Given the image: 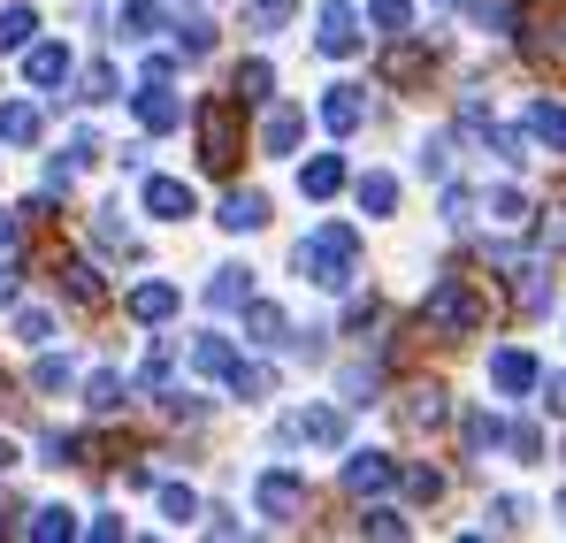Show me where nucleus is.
I'll return each instance as SVG.
<instances>
[{
  "mask_svg": "<svg viewBox=\"0 0 566 543\" xmlns=\"http://www.w3.org/2000/svg\"><path fill=\"white\" fill-rule=\"evenodd\" d=\"M421 177H452V138H444V130H437V138H421Z\"/></svg>",
  "mask_w": 566,
  "mask_h": 543,
  "instance_id": "39",
  "label": "nucleus"
},
{
  "mask_svg": "<svg viewBox=\"0 0 566 543\" xmlns=\"http://www.w3.org/2000/svg\"><path fill=\"white\" fill-rule=\"evenodd\" d=\"M360 536H406V513H390V505H368V513H360Z\"/></svg>",
  "mask_w": 566,
  "mask_h": 543,
  "instance_id": "43",
  "label": "nucleus"
},
{
  "mask_svg": "<svg viewBox=\"0 0 566 543\" xmlns=\"http://www.w3.org/2000/svg\"><path fill=\"white\" fill-rule=\"evenodd\" d=\"M261 222H269V199L261 191H230L222 199V230H261Z\"/></svg>",
  "mask_w": 566,
  "mask_h": 543,
  "instance_id": "25",
  "label": "nucleus"
},
{
  "mask_svg": "<svg viewBox=\"0 0 566 543\" xmlns=\"http://www.w3.org/2000/svg\"><path fill=\"white\" fill-rule=\"evenodd\" d=\"M15 291H23V261H0V306H8Z\"/></svg>",
  "mask_w": 566,
  "mask_h": 543,
  "instance_id": "53",
  "label": "nucleus"
},
{
  "mask_svg": "<svg viewBox=\"0 0 566 543\" xmlns=\"http://www.w3.org/2000/svg\"><path fill=\"white\" fill-rule=\"evenodd\" d=\"M406 498H413V505H437V498H444V474H437V467H406Z\"/></svg>",
  "mask_w": 566,
  "mask_h": 543,
  "instance_id": "38",
  "label": "nucleus"
},
{
  "mask_svg": "<svg viewBox=\"0 0 566 543\" xmlns=\"http://www.w3.org/2000/svg\"><path fill=\"white\" fill-rule=\"evenodd\" d=\"M360 207H368V215H390V207H398V177L368 169V177H360Z\"/></svg>",
  "mask_w": 566,
  "mask_h": 543,
  "instance_id": "34",
  "label": "nucleus"
},
{
  "mask_svg": "<svg viewBox=\"0 0 566 543\" xmlns=\"http://www.w3.org/2000/svg\"><path fill=\"white\" fill-rule=\"evenodd\" d=\"M505 445H513V459H544V429H536V421H513Z\"/></svg>",
  "mask_w": 566,
  "mask_h": 543,
  "instance_id": "42",
  "label": "nucleus"
},
{
  "mask_svg": "<svg viewBox=\"0 0 566 543\" xmlns=\"http://www.w3.org/2000/svg\"><path fill=\"white\" fill-rule=\"evenodd\" d=\"M376 390H382L376 367H353V375H345V398H353V406H376Z\"/></svg>",
  "mask_w": 566,
  "mask_h": 543,
  "instance_id": "45",
  "label": "nucleus"
},
{
  "mask_svg": "<svg viewBox=\"0 0 566 543\" xmlns=\"http://www.w3.org/2000/svg\"><path fill=\"white\" fill-rule=\"evenodd\" d=\"M15 337H31V345H46V337H54V314H39V306H23V314H15Z\"/></svg>",
  "mask_w": 566,
  "mask_h": 543,
  "instance_id": "47",
  "label": "nucleus"
},
{
  "mask_svg": "<svg viewBox=\"0 0 566 543\" xmlns=\"http://www.w3.org/2000/svg\"><path fill=\"white\" fill-rule=\"evenodd\" d=\"M191 123H199V161H207V177H230L238 154H245V146H238V100L214 92V100H199Z\"/></svg>",
  "mask_w": 566,
  "mask_h": 543,
  "instance_id": "3",
  "label": "nucleus"
},
{
  "mask_svg": "<svg viewBox=\"0 0 566 543\" xmlns=\"http://www.w3.org/2000/svg\"><path fill=\"white\" fill-rule=\"evenodd\" d=\"M269 85H276V70H269V62H238L230 100H238V107H253V100H269Z\"/></svg>",
  "mask_w": 566,
  "mask_h": 543,
  "instance_id": "27",
  "label": "nucleus"
},
{
  "mask_svg": "<svg viewBox=\"0 0 566 543\" xmlns=\"http://www.w3.org/2000/svg\"><path fill=\"white\" fill-rule=\"evenodd\" d=\"M31 383H39V390H70V361L39 353V367H31Z\"/></svg>",
  "mask_w": 566,
  "mask_h": 543,
  "instance_id": "46",
  "label": "nucleus"
},
{
  "mask_svg": "<svg viewBox=\"0 0 566 543\" xmlns=\"http://www.w3.org/2000/svg\"><path fill=\"white\" fill-rule=\"evenodd\" d=\"M390 482H398V467H390L382 452H353L345 459V490H353V498H382Z\"/></svg>",
  "mask_w": 566,
  "mask_h": 543,
  "instance_id": "12",
  "label": "nucleus"
},
{
  "mask_svg": "<svg viewBox=\"0 0 566 543\" xmlns=\"http://www.w3.org/2000/svg\"><path fill=\"white\" fill-rule=\"evenodd\" d=\"M123 398H130V383H123L115 367H99L93 383H85V406H93V414H123Z\"/></svg>",
  "mask_w": 566,
  "mask_h": 543,
  "instance_id": "29",
  "label": "nucleus"
},
{
  "mask_svg": "<svg viewBox=\"0 0 566 543\" xmlns=\"http://www.w3.org/2000/svg\"><path fill=\"white\" fill-rule=\"evenodd\" d=\"M536 390H544V406L566 421V375H536Z\"/></svg>",
  "mask_w": 566,
  "mask_h": 543,
  "instance_id": "51",
  "label": "nucleus"
},
{
  "mask_svg": "<svg viewBox=\"0 0 566 543\" xmlns=\"http://www.w3.org/2000/svg\"><path fill=\"white\" fill-rule=\"evenodd\" d=\"M169 31H177V54H191V62L214 54V23H207V15H185V23H169Z\"/></svg>",
  "mask_w": 566,
  "mask_h": 543,
  "instance_id": "32",
  "label": "nucleus"
},
{
  "mask_svg": "<svg viewBox=\"0 0 566 543\" xmlns=\"http://www.w3.org/2000/svg\"><path fill=\"white\" fill-rule=\"evenodd\" d=\"M154 31H169L161 23V0H115V39L123 46H146Z\"/></svg>",
  "mask_w": 566,
  "mask_h": 543,
  "instance_id": "11",
  "label": "nucleus"
},
{
  "mask_svg": "<svg viewBox=\"0 0 566 543\" xmlns=\"http://www.w3.org/2000/svg\"><path fill=\"white\" fill-rule=\"evenodd\" d=\"M398 414H406V429H421V437H429V429H444V421H452V398H444L437 383H413Z\"/></svg>",
  "mask_w": 566,
  "mask_h": 543,
  "instance_id": "10",
  "label": "nucleus"
},
{
  "mask_svg": "<svg viewBox=\"0 0 566 543\" xmlns=\"http://www.w3.org/2000/svg\"><path fill=\"white\" fill-rule=\"evenodd\" d=\"M536 375H544V367L528 361L521 345H505V353H490V383H497L505 398H521V390H536Z\"/></svg>",
  "mask_w": 566,
  "mask_h": 543,
  "instance_id": "13",
  "label": "nucleus"
},
{
  "mask_svg": "<svg viewBox=\"0 0 566 543\" xmlns=\"http://www.w3.org/2000/svg\"><path fill=\"white\" fill-rule=\"evenodd\" d=\"M314 46H322L329 62H353V54H360V8L329 0V8L314 15Z\"/></svg>",
  "mask_w": 566,
  "mask_h": 543,
  "instance_id": "4",
  "label": "nucleus"
},
{
  "mask_svg": "<svg viewBox=\"0 0 566 543\" xmlns=\"http://www.w3.org/2000/svg\"><path fill=\"white\" fill-rule=\"evenodd\" d=\"M222 383H230L238 398H269V390H276V375H269L261 361H230V375H222Z\"/></svg>",
  "mask_w": 566,
  "mask_h": 543,
  "instance_id": "31",
  "label": "nucleus"
},
{
  "mask_svg": "<svg viewBox=\"0 0 566 543\" xmlns=\"http://www.w3.org/2000/svg\"><path fill=\"white\" fill-rule=\"evenodd\" d=\"M474 8V23H482V31H513V23H521V15H513V0H468Z\"/></svg>",
  "mask_w": 566,
  "mask_h": 543,
  "instance_id": "40",
  "label": "nucleus"
},
{
  "mask_svg": "<svg viewBox=\"0 0 566 543\" xmlns=\"http://www.w3.org/2000/svg\"><path fill=\"white\" fill-rule=\"evenodd\" d=\"M253 299V275L245 269H214V283H207V306H222V314H238Z\"/></svg>",
  "mask_w": 566,
  "mask_h": 543,
  "instance_id": "24",
  "label": "nucleus"
},
{
  "mask_svg": "<svg viewBox=\"0 0 566 543\" xmlns=\"http://www.w3.org/2000/svg\"><path fill=\"white\" fill-rule=\"evenodd\" d=\"M253 505H261V521H298V513H306V482H298L291 467H269V474L253 482Z\"/></svg>",
  "mask_w": 566,
  "mask_h": 543,
  "instance_id": "5",
  "label": "nucleus"
},
{
  "mask_svg": "<svg viewBox=\"0 0 566 543\" xmlns=\"http://www.w3.org/2000/svg\"><path fill=\"white\" fill-rule=\"evenodd\" d=\"M528 138L552 146V154H566V107L559 100H536V107H528Z\"/></svg>",
  "mask_w": 566,
  "mask_h": 543,
  "instance_id": "21",
  "label": "nucleus"
},
{
  "mask_svg": "<svg viewBox=\"0 0 566 543\" xmlns=\"http://www.w3.org/2000/svg\"><path fill=\"white\" fill-rule=\"evenodd\" d=\"M130 100H138V123H146V130H177V123H185V100L161 85V77H146Z\"/></svg>",
  "mask_w": 566,
  "mask_h": 543,
  "instance_id": "9",
  "label": "nucleus"
},
{
  "mask_svg": "<svg viewBox=\"0 0 566 543\" xmlns=\"http://www.w3.org/2000/svg\"><path fill=\"white\" fill-rule=\"evenodd\" d=\"M482 314H490V306H482V291H474L468 275H437L429 299H421V322H429L437 337H474Z\"/></svg>",
  "mask_w": 566,
  "mask_h": 543,
  "instance_id": "2",
  "label": "nucleus"
},
{
  "mask_svg": "<svg viewBox=\"0 0 566 543\" xmlns=\"http://www.w3.org/2000/svg\"><path fill=\"white\" fill-rule=\"evenodd\" d=\"M230 361H238V353H230V337H214V330H199V337H191V367H199V375H230Z\"/></svg>",
  "mask_w": 566,
  "mask_h": 543,
  "instance_id": "28",
  "label": "nucleus"
},
{
  "mask_svg": "<svg viewBox=\"0 0 566 543\" xmlns=\"http://www.w3.org/2000/svg\"><path fill=\"white\" fill-rule=\"evenodd\" d=\"M8 467H15V445H8V437H0V474H8Z\"/></svg>",
  "mask_w": 566,
  "mask_h": 543,
  "instance_id": "56",
  "label": "nucleus"
},
{
  "mask_svg": "<svg viewBox=\"0 0 566 543\" xmlns=\"http://www.w3.org/2000/svg\"><path fill=\"white\" fill-rule=\"evenodd\" d=\"M0 529H8V521H0Z\"/></svg>",
  "mask_w": 566,
  "mask_h": 543,
  "instance_id": "58",
  "label": "nucleus"
},
{
  "mask_svg": "<svg viewBox=\"0 0 566 543\" xmlns=\"http://www.w3.org/2000/svg\"><path fill=\"white\" fill-rule=\"evenodd\" d=\"M283 445H345V414L337 406H306L283 421Z\"/></svg>",
  "mask_w": 566,
  "mask_h": 543,
  "instance_id": "7",
  "label": "nucleus"
},
{
  "mask_svg": "<svg viewBox=\"0 0 566 543\" xmlns=\"http://www.w3.org/2000/svg\"><path fill=\"white\" fill-rule=\"evenodd\" d=\"M39 130H46V123H39L31 100H8V107H0V138H8V146H39Z\"/></svg>",
  "mask_w": 566,
  "mask_h": 543,
  "instance_id": "22",
  "label": "nucleus"
},
{
  "mask_svg": "<svg viewBox=\"0 0 566 543\" xmlns=\"http://www.w3.org/2000/svg\"><path fill=\"white\" fill-rule=\"evenodd\" d=\"M482 138H490V146H497V161H505V169H521V161H536V154H528V138H521V130H497V123H490V130H482Z\"/></svg>",
  "mask_w": 566,
  "mask_h": 543,
  "instance_id": "37",
  "label": "nucleus"
},
{
  "mask_svg": "<svg viewBox=\"0 0 566 543\" xmlns=\"http://www.w3.org/2000/svg\"><path fill=\"white\" fill-rule=\"evenodd\" d=\"M460 445H468V459H490L497 445H505V421H497L490 406H474L468 421H460Z\"/></svg>",
  "mask_w": 566,
  "mask_h": 543,
  "instance_id": "17",
  "label": "nucleus"
},
{
  "mask_svg": "<svg viewBox=\"0 0 566 543\" xmlns=\"http://www.w3.org/2000/svg\"><path fill=\"white\" fill-rule=\"evenodd\" d=\"M444 222H452V230H468V222H474V199H468V191H444Z\"/></svg>",
  "mask_w": 566,
  "mask_h": 543,
  "instance_id": "50",
  "label": "nucleus"
},
{
  "mask_svg": "<svg viewBox=\"0 0 566 543\" xmlns=\"http://www.w3.org/2000/svg\"><path fill=\"white\" fill-rule=\"evenodd\" d=\"M521 521H528L521 498H497V505H490V529H521Z\"/></svg>",
  "mask_w": 566,
  "mask_h": 543,
  "instance_id": "48",
  "label": "nucleus"
},
{
  "mask_svg": "<svg viewBox=\"0 0 566 543\" xmlns=\"http://www.w3.org/2000/svg\"><path fill=\"white\" fill-rule=\"evenodd\" d=\"M0 390H8V383H0Z\"/></svg>",
  "mask_w": 566,
  "mask_h": 543,
  "instance_id": "59",
  "label": "nucleus"
},
{
  "mask_svg": "<svg viewBox=\"0 0 566 543\" xmlns=\"http://www.w3.org/2000/svg\"><path fill=\"white\" fill-rule=\"evenodd\" d=\"M368 23H382V31H406V23H413V0H368Z\"/></svg>",
  "mask_w": 566,
  "mask_h": 543,
  "instance_id": "41",
  "label": "nucleus"
},
{
  "mask_svg": "<svg viewBox=\"0 0 566 543\" xmlns=\"http://www.w3.org/2000/svg\"><path fill=\"white\" fill-rule=\"evenodd\" d=\"M99 161V138L93 130H77V138H70V169H93Z\"/></svg>",
  "mask_w": 566,
  "mask_h": 543,
  "instance_id": "49",
  "label": "nucleus"
},
{
  "mask_svg": "<svg viewBox=\"0 0 566 543\" xmlns=\"http://www.w3.org/2000/svg\"><path fill=\"white\" fill-rule=\"evenodd\" d=\"M238 314H245V337H253V345H276V353H298V330H291V314H283V306H269V299H245Z\"/></svg>",
  "mask_w": 566,
  "mask_h": 543,
  "instance_id": "6",
  "label": "nucleus"
},
{
  "mask_svg": "<svg viewBox=\"0 0 566 543\" xmlns=\"http://www.w3.org/2000/svg\"><path fill=\"white\" fill-rule=\"evenodd\" d=\"M298 0H245V31H283Z\"/></svg>",
  "mask_w": 566,
  "mask_h": 543,
  "instance_id": "35",
  "label": "nucleus"
},
{
  "mask_svg": "<svg viewBox=\"0 0 566 543\" xmlns=\"http://www.w3.org/2000/svg\"><path fill=\"white\" fill-rule=\"evenodd\" d=\"M31 31H39V15L15 0V8H0V54H23L31 46Z\"/></svg>",
  "mask_w": 566,
  "mask_h": 543,
  "instance_id": "30",
  "label": "nucleus"
},
{
  "mask_svg": "<svg viewBox=\"0 0 566 543\" xmlns=\"http://www.w3.org/2000/svg\"><path fill=\"white\" fill-rule=\"evenodd\" d=\"M421 77H429V46H413V39L382 46V85H421Z\"/></svg>",
  "mask_w": 566,
  "mask_h": 543,
  "instance_id": "16",
  "label": "nucleus"
},
{
  "mask_svg": "<svg viewBox=\"0 0 566 543\" xmlns=\"http://www.w3.org/2000/svg\"><path fill=\"white\" fill-rule=\"evenodd\" d=\"M298 191H306V199H337V191H345V161H337V154H314V161L298 169Z\"/></svg>",
  "mask_w": 566,
  "mask_h": 543,
  "instance_id": "19",
  "label": "nucleus"
},
{
  "mask_svg": "<svg viewBox=\"0 0 566 543\" xmlns=\"http://www.w3.org/2000/svg\"><path fill=\"white\" fill-rule=\"evenodd\" d=\"M15 230H23V215H0V253L15 246Z\"/></svg>",
  "mask_w": 566,
  "mask_h": 543,
  "instance_id": "55",
  "label": "nucleus"
},
{
  "mask_svg": "<svg viewBox=\"0 0 566 543\" xmlns=\"http://www.w3.org/2000/svg\"><path fill=\"white\" fill-rule=\"evenodd\" d=\"M70 70H77V62H70V46H23V77H31L39 92L70 85Z\"/></svg>",
  "mask_w": 566,
  "mask_h": 543,
  "instance_id": "14",
  "label": "nucleus"
},
{
  "mask_svg": "<svg viewBox=\"0 0 566 543\" xmlns=\"http://www.w3.org/2000/svg\"><path fill=\"white\" fill-rule=\"evenodd\" d=\"M146 215H154V222H191L199 199H191L185 177H146Z\"/></svg>",
  "mask_w": 566,
  "mask_h": 543,
  "instance_id": "8",
  "label": "nucleus"
},
{
  "mask_svg": "<svg viewBox=\"0 0 566 543\" xmlns=\"http://www.w3.org/2000/svg\"><path fill=\"white\" fill-rule=\"evenodd\" d=\"M62 291H70L77 306H107V283H99L93 261H62Z\"/></svg>",
  "mask_w": 566,
  "mask_h": 543,
  "instance_id": "23",
  "label": "nucleus"
},
{
  "mask_svg": "<svg viewBox=\"0 0 566 543\" xmlns=\"http://www.w3.org/2000/svg\"><path fill=\"white\" fill-rule=\"evenodd\" d=\"M490 215H497V222H528V199H521L513 184H497V191H490Z\"/></svg>",
  "mask_w": 566,
  "mask_h": 543,
  "instance_id": "44",
  "label": "nucleus"
},
{
  "mask_svg": "<svg viewBox=\"0 0 566 543\" xmlns=\"http://www.w3.org/2000/svg\"><path fill=\"white\" fill-rule=\"evenodd\" d=\"M559 521H566V490H559Z\"/></svg>",
  "mask_w": 566,
  "mask_h": 543,
  "instance_id": "57",
  "label": "nucleus"
},
{
  "mask_svg": "<svg viewBox=\"0 0 566 543\" xmlns=\"http://www.w3.org/2000/svg\"><path fill=\"white\" fill-rule=\"evenodd\" d=\"M322 123H329L337 138H353V130L368 123V100H360V85H329V100H322Z\"/></svg>",
  "mask_w": 566,
  "mask_h": 543,
  "instance_id": "15",
  "label": "nucleus"
},
{
  "mask_svg": "<svg viewBox=\"0 0 566 543\" xmlns=\"http://www.w3.org/2000/svg\"><path fill=\"white\" fill-rule=\"evenodd\" d=\"M306 138V115L298 107H269V123H261V154H291Z\"/></svg>",
  "mask_w": 566,
  "mask_h": 543,
  "instance_id": "18",
  "label": "nucleus"
},
{
  "mask_svg": "<svg viewBox=\"0 0 566 543\" xmlns=\"http://www.w3.org/2000/svg\"><path fill=\"white\" fill-rule=\"evenodd\" d=\"M161 513H169L177 529H191V521H199V498H191L185 482H161Z\"/></svg>",
  "mask_w": 566,
  "mask_h": 543,
  "instance_id": "36",
  "label": "nucleus"
},
{
  "mask_svg": "<svg viewBox=\"0 0 566 543\" xmlns=\"http://www.w3.org/2000/svg\"><path fill=\"white\" fill-rule=\"evenodd\" d=\"M185 299H177V283H138L130 291V322H169Z\"/></svg>",
  "mask_w": 566,
  "mask_h": 543,
  "instance_id": "20",
  "label": "nucleus"
},
{
  "mask_svg": "<svg viewBox=\"0 0 566 543\" xmlns=\"http://www.w3.org/2000/svg\"><path fill=\"white\" fill-rule=\"evenodd\" d=\"M31 536H39V543L77 536V513H70V505H39V513H31Z\"/></svg>",
  "mask_w": 566,
  "mask_h": 543,
  "instance_id": "33",
  "label": "nucleus"
},
{
  "mask_svg": "<svg viewBox=\"0 0 566 543\" xmlns=\"http://www.w3.org/2000/svg\"><path fill=\"white\" fill-rule=\"evenodd\" d=\"M85 100H115V70H107V62L85 70Z\"/></svg>",
  "mask_w": 566,
  "mask_h": 543,
  "instance_id": "52",
  "label": "nucleus"
},
{
  "mask_svg": "<svg viewBox=\"0 0 566 543\" xmlns=\"http://www.w3.org/2000/svg\"><path fill=\"white\" fill-rule=\"evenodd\" d=\"M298 275L322 283V291H353V275H360V230L353 222H322L298 246Z\"/></svg>",
  "mask_w": 566,
  "mask_h": 543,
  "instance_id": "1",
  "label": "nucleus"
},
{
  "mask_svg": "<svg viewBox=\"0 0 566 543\" xmlns=\"http://www.w3.org/2000/svg\"><path fill=\"white\" fill-rule=\"evenodd\" d=\"M93 238L107 246V253H123V261H138V230L115 215V207H99V222H93Z\"/></svg>",
  "mask_w": 566,
  "mask_h": 543,
  "instance_id": "26",
  "label": "nucleus"
},
{
  "mask_svg": "<svg viewBox=\"0 0 566 543\" xmlns=\"http://www.w3.org/2000/svg\"><path fill=\"white\" fill-rule=\"evenodd\" d=\"M544 246H566V207H544Z\"/></svg>",
  "mask_w": 566,
  "mask_h": 543,
  "instance_id": "54",
  "label": "nucleus"
}]
</instances>
